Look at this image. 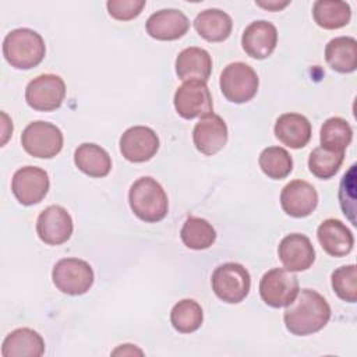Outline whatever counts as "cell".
<instances>
[{"label":"cell","mask_w":357,"mask_h":357,"mask_svg":"<svg viewBox=\"0 0 357 357\" xmlns=\"http://www.w3.org/2000/svg\"><path fill=\"white\" fill-rule=\"evenodd\" d=\"M204 312L201 305L192 298H184L176 303L170 311V322L180 333H192L201 328Z\"/></svg>","instance_id":"cell-28"},{"label":"cell","mask_w":357,"mask_h":357,"mask_svg":"<svg viewBox=\"0 0 357 357\" xmlns=\"http://www.w3.org/2000/svg\"><path fill=\"white\" fill-rule=\"evenodd\" d=\"M192 142L204 155L218 153L227 142V126L225 120L215 113L201 117L192 130Z\"/></svg>","instance_id":"cell-17"},{"label":"cell","mask_w":357,"mask_h":357,"mask_svg":"<svg viewBox=\"0 0 357 357\" xmlns=\"http://www.w3.org/2000/svg\"><path fill=\"white\" fill-rule=\"evenodd\" d=\"M45 354L43 337L31 328L10 332L1 344L3 357H40Z\"/></svg>","instance_id":"cell-22"},{"label":"cell","mask_w":357,"mask_h":357,"mask_svg":"<svg viewBox=\"0 0 357 357\" xmlns=\"http://www.w3.org/2000/svg\"><path fill=\"white\" fill-rule=\"evenodd\" d=\"M74 230L73 218L66 208L50 205L45 208L36 219L38 237L47 245H60L66 243Z\"/></svg>","instance_id":"cell-12"},{"label":"cell","mask_w":357,"mask_h":357,"mask_svg":"<svg viewBox=\"0 0 357 357\" xmlns=\"http://www.w3.org/2000/svg\"><path fill=\"white\" fill-rule=\"evenodd\" d=\"M159 149V137L145 126L127 128L120 137V152L128 162L142 163L152 159Z\"/></svg>","instance_id":"cell-13"},{"label":"cell","mask_w":357,"mask_h":357,"mask_svg":"<svg viewBox=\"0 0 357 357\" xmlns=\"http://www.w3.org/2000/svg\"><path fill=\"white\" fill-rule=\"evenodd\" d=\"M74 163L84 174L95 178L105 177L112 170L110 155L99 145L85 142L74 152Z\"/></svg>","instance_id":"cell-24"},{"label":"cell","mask_w":357,"mask_h":357,"mask_svg":"<svg viewBox=\"0 0 357 357\" xmlns=\"http://www.w3.org/2000/svg\"><path fill=\"white\" fill-rule=\"evenodd\" d=\"M258 165L264 174L272 180L286 178L293 170L291 155L280 146L265 148L259 153Z\"/></svg>","instance_id":"cell-30"},{"label":"cell","mask_w":357,"mask_h":357,"mask_svg":"<svg viewBox=\"0 0 357 357\" xmlns=\"http://www.w3.org/2000/svg\"><path fill=\"white\" fill-rule=\"evenodd\" d=\"M282 209L291 218L310 216L318 205V192L312 184L304 180L287 183L280 192Z\"/></svg>","instance_id":"cell-15"},{"label":"cell","mask_w":357,"mask_h":357,"mask_svg":"<svg viewBox=\"0 0 357 357\" xmlns=\"http://www.w3.org/2000/svg\"><path fill=\"white\" fill-rule=\"evenodd\" d=\"M351 139H353L351 126L342 117H331L321 127L319 141H321V146L326 149L344 152V149L350 145Z\"/></svg>","instance_id":"cell-29"},{"label":"cell","mask_w":357,"mask_h":357,"mask_svg":"<svg viewBox=\"0 0 357 357\" xmlns=\"http://www.w3.org/2000/svg\"><path fill=\"white\" fill-rule=\"evenodd\" d=\"M134 354V353H138V354H142V351L139 349H135L132 344H121L119 349H116L113 351V354Z\"/></svg>","instance_id":"cell-35"},{"label":"cell","mask_w":357,"mask_h":357,"mask_svg":"<svg viewBox=\"0 0 357 357\" xmlns=\"http://www.w3.org/2000/svg\"><path fill=\"white\" fill-rule=\"evenodd\" d=\"M181 241L190 250L201 251L209 248L216 240L213 226L204 218L188 216L180 230Z\"/></svg>","instance_id":"cell-27"},{"label":"cell","mask_w":357,"mask_h":357,"mask_svg":"<svg viewBox=\"0 0 357 357\" xmlns=\"http://www.w3.org/2000/svg\"><path fill=\"white\" fill-rule=\"evenodd\" d=\"M50 180L46 170L36 166L20 167L11 178V191L15 199L25 205L40 202L49 191Z\"/></svg>","instance_id":"cell-11"},{"label":"cell","mask_w":357,"mask_h":357,"mask_svg":"<svg viewBox=\"0 0 357 357\" xmlns=\"http://www.w3.org/2000/svg\"><path fill=\"white\" fill-rule=\"evenodd\" d=\"M332 289L336 296L347 303L357 300V268L356 265H344L332 272Z\"/></svg>","instance_id":"cell-32"},{"label":"cell","mask_w":357,"mask_h":357,"mask_svg":"<svg viewBox=\"0 0 357 357\" xmlns=\"http://www.w3.org/2000/svg\"><path fill=\"white\" fill-rule=\"evenodd\" d=\"M275 137L291 149L304 148L312 134L310 120L298 113H284L278 117L275 127Z\"/></svg>","instance_id":"cell-19"},{"label":"cell","mask_w":357,"mask_h":357,"mask_svg":"<svg viewBox=\"0 0 357 357\" xmlns=\"http://www.w3.org/2000/svg\"><path fill=\"white\" fill-rule=\"evenodd\" d=\"M128 204L134 215L146 223H156L166 218L169 199L163 187L152 177L135 180L128 191Z\"/></svg>","instance_id":"cell-2"},{"label":"cell","mask_w":357,"mask_h":357,"mask_svg":"<svg viewBox=\"0 0 357 357\" xmlns=\"http://www.w3.org/2000/svg\"><path fill=\"white\" fill-rule=\"evenodd\" d=\"M331 307L315 290L303 289L287 305L283 321L286 329L296 336H308L321 331L331 319Z\"/></svg>","instance_id":"cell-1"},{"label":"cell","mask_w":357,"mask_h":357,"mask_svg":"<svg viewBox=\"0 0 357 357\" xmlns=\"http://www.w3.org/2000/svg\"><path fill=\"white\" fill-rule=\"evenodd\" d=\"M278 45L276 26L265 20L251 22L241 35L243 50L252 59L264 60L269 57Z\"/></svg>","instance_id":"cell-16"},{"label":"cell","mask_w":357,"mask_h":357,"mask_svg":"<svg viewBox=\"0 0 357 357\" xmlns=\"http://www.w3.org/2000/svg\"><path fill=\"white\" fill-rule=\"evenodd\" d=\"M328 66L340 73L349 74L357 68V40L351 36H337L328 42L325 47Z\"/></svg>","instance_id":"cell-25"},{"label":"cell","mask_w":357,"mask_h":357,"mask_svg":"<svg viewBox=\"0 0 357 357\" xmlns=\"http://www.w3.org/2000/svg\"><path fill=\"white\" fill-rule=\"evenodd\" d=\"M146 33L156 40H176L190 29L187 15L176 8H165L153 13L146 20Z\"/></svg>","instance_id":"cell-18"},{"label":"cell","mask_w":357,"mask_h":357,"mask_svg":"<svg viewBox=\"0 0 357 357\" xmlns=\"http://www.w3.org/2000/svg\"><path fill=\"white\" fill-rule=\"evenodd\" d=\"M278 255L284 269L301 272L311 268L315 261V250L311 240L301 233H291L282 238Z\"/></svg>","instance_id":"cell-14"},{"label":"cell","mask_w":357,"mask_h":357,"mask_svg":"<svg viewBox=\"0 0 357 357\" xmlns=\"http://www.w3.org/2000/svg\"><path fill=\"white\" fill-rule=\"evenodd\" d=\"M145 4V0H109L106 8L112 18L117 21H130L141 14Z\"/></svg>","instance_id":"cell-33"},{"label":"cell","mask_w":357,"mask_h":357,"mask_svg":"<svg viewBox=\"0 0 357 357\" xmlns=\"http://www.w3.org/2000/svg\"><path fill=\"white\" fill-rule=\"evenodd\" d=\"M219 85L229 102L245 103L257 95L259 79L252 67L243 61H234L223 68Z\"/></svg>","instance_id":"cell-5"},{"label":"cell","mask_w":357,"mask_h":357,"mask_svg":"<svg viewBox=\"0 0 357 357\" xmlns=\"http://www.w3.org/2000/svg\"><path fill=\"white\" fill-rule=\"evenodd\" d=\"M344 160V152H336L318 146L311 151L308 156L310 172L321 180H328L333 177Z\"/></svg>","instance_id":"cell-31"},{"label":"cell","mask_w":357,"mask_h":357,"mask_svg":"<svg viewBox=\"0 0 357 357\" xmlns=\"http://www.w3.org/2000/svg\"><path fill=\"white\" fill-rule=\"evenodd\" d=\"M211 284L218 298L227 304H237L248 296L251 276L241 264L225 262L215 268Z\"/></svg>","instance_id":"cell-4"},{"label":"cell","mask_w":357,"mask_h":357,"mask_svg":"<svg viewBox=\"0 0 357 357\" xmlns=\"http://www.w3.org/2000/svg\"><path fill=\"white\" fill-rule=\"evenodd\" d=\"M176 74L181 81L206 82L212 73V57L201 47H187L176 59Z\"/></svg>","instance_id":"cell-21"},{"label":"cell","mask_w":357,"mask_h":357,"mask_svg":"<svg viewBox=\"0 0 357 357\" xmlns=\"http://www.w3.org/2000/svg\"><path fill=\"white\" fill-rule=\"evenodd\" d=\"M61 130L47 121L29 123L21 134V145L26 153L39 159H52L63 148Z\"/></svg>","instance_id":"cell-6"},{"label":"cell","mask_w":357,"mask_h":357,"mask_svg":"<svg viewBox=\"0 0 357 357\" xmlns=\"http://www.w3.org/2000/svg\"><path fill=\"white\" fill-rule=\"evenodd\" d=\"M66 98V84L56 74H40L25 88V100L36 112H53Z\"/></svg>","instance_id":"cell-9"},{"label":"cell","mask_w":357,"mask_h":357,"mask_svg":"<svg viewBox=\"0 0 357 357\" xmlns=\"http://www.w3.org/2000/svg\"><path fill=\"white\" fill-rule=\"evenodd\" d=\"M298 291L297 276L284 268H273L265 272L259 280V296L272 308L287 307L294 301Z\"/></svg>","instance_id":"cell-8"},{"label":"cell","mask_w":357,"mask_h":357,"mask_svg":"<svg viewBox=\"0 0 357 357\" xmlns=\"http://www.w3.org/2000/svg\"><path fill=\"white\" fill-rule=\"evenodd\" d=\"M194 28L208 42H223L231 33L233 21L227 13L219 8H206L195 17Z\"/></svg>","instance_id":"cell-23"},{"label":"cell","mask_w":357,"mask_h":357,"mask_svg":"<svg viewBox=\"0 0 357 357\" xmlns=\"http://www.w3.org/2000/svg\"><path fill=\"white\" fill-rule=\"evenodd\" d=\"M322 250L331 257H344L354 245V236L350 229L337 219L324 220L317 230Z\"/></svg>","instance_id":"cell-20"},{"label":"cell","mask_w":357,"mask_h":357,"mask_svg":"<svg viewBox=\"0 0 357 357\" xmlns=\"http://www.w3.org/2000/svg\"><path fill=\"white\" fill-rule=\"evenodd\" d=\"M52 279L61 293L79 296L92 287L95 275L86 261L79 258H63L53 266Z\"/></svg>","instance_id":"cell-7"},{"label":"cell","mask_w":357,"mask_h":357,"mask_svg":"<svg viewBox=\"0 0 357 357\" xmlns=\"http://www.w3.org/2000/svg\"><path fill=\"white\" fill-rule=\"evenodd\" d=\"M312 17L324 29H339L350 22L351 8L346 1L318 0L312 6Z\"/></svg>","instance_id":"cell-26"},{"label":"cell","mask_w":357,"mask_h":357,"mask_svg":"<svg viewBox=\"0 0 357 357\" xmlns=\"http://www.w3.org/2000/svg\"><path fill=\"white\" fill-rule=\"evenodd\" d=\"M174 109L185 120L204 117L213 112L212 95L206 82L185 81L174 92Z\"/></svg>","instance_id":"cell-10"},{"label":"cell","mask_w":357,"mask_h":357,"mask_svg":"<svg viewBox=\"0 0 357 357\" xmlns=\"http://www.w3.org/2000/svg\"><path fill=\"white\" fill-rule=\"evenodd\" d=\"M45 54V40L33 29H13L3 40V56L6 61L17 70H31L39 66Z\"/></svg>","instance_id":"cell-3"},{"label":"cell","mask_w":357,"mask_h":357,"mask_svg":"<svg viewBox=\"0 0 357 357\" xmlns=\"http://www.w3.org/2000/svg\"><path fill=\"white\" fill-rule=\"evenodd\" d=\"M255 4L258 7H262V8H266V10H271V11H279L282 10L283 7H286L289 4V1H268V3H262V1H255Z\"/></svg>","instance_id":"cell-34"}]
</instances>
